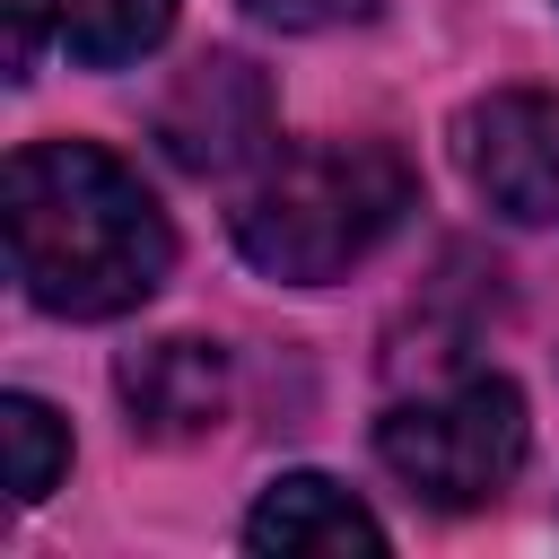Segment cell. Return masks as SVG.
I'll use <instances>...</instances> for the list:
<instances>
[{"instance_id": "obj_10", "label": "cell", "mask_w": 559, "mask_h": 559, "mask_svg": "<svg viewBox=\"0 0 559 559\" xmlns=\"http://www.w3.org/2000/svg\"><path fill=\"white\" fill-rule=\"evenodd\" d=\"M44 17H52V0H9V79H26V70H35Z\"/></svg>"}, {"instance_id": "obj_4", "label": "cell", "mask_w": 559, "mask_h": 559, "mask_svg": "<svg viewBox=\"0 0 559 559\" xmlns=\"http://www.w3.org/2000/svg\"><path fill=\"white\" fill-rule=\"evenodd\" d=\"M454 157L498 218L515 227L559 218V96L550 87H489L454 122Z\"/></svg>"}, {"instance_id": "obj_2", "label": "cell", "mask_w": 559, "mask_h": 559, "mask_svg": "<svg viewBox=\"0 0 559 559\" xmlns=\"http://www.w3.org/2000/svg\"><path fill=\"white\" fill-rule=\"evenodd\" d=\"M419 183L411 157L384 140H306L288 157H271V175L236 201V253L271 280L323 288L349 262H367L402 218H411Z\"/></svg>"}, {"instance_id": "obj_9", "label": "cell", "mask_w": 559, "mask_h": 559, "mask_svg": "<svg viewBox=\"0 0 559 559\" xmlns=\"http://www.w3.org/2000/svg\"><path fill=\"white\" fill-rule=\"evenodd\" d=\"M0 437H9V498H17V507L52 498V480L70 472V428H61L35 393H9V402H0Z\"/></svg>"}, {"instance_id": "obj_7", "label": "cell", "mask_w": 559, "mask_h": 559, "mask_svg": "<svg viewBox=\"0 0 559 559\" xmlns=\"http://www.w3.org/2000/svg\"><path fill=\"white\" fill-rule=\"evenodd\" d=\"M245 542L262 559H306V550H384V524L323 472H280L253 515H245Z\"/></svg>"}, {"instance_id": "obj_1", "label": "cell", "mask_w": 559, "mask_h": 559, "mask_svg": "<svg viewBox=\"0 0 559 559\" xmlns=\"http://www.w3.org/2000/svg\"><path fill=\"white\" fill-rule=\"evenodd\" d=\"M9 271L44 314L105 323L157 297L175 236L148 183L96 140H35L9 157Z\"/></svg>"}, {"instance_id": "obj_3", "label": "cell", "mask_w": 559, "mask_h": 559, "mask_svg": "<svg viewBox=\"0 0 559 559\" xmlns=\"http://www.w3.org/2000/svg\"><path fill=\"white\" fill-rule=\"evenodd\" d=\"M533 445V419H524V393L507 376H463L445 393H419V402H393L376 419V454L384 472L428 498V507H480L515 480Z\"/></svg>"}, {"instance_id": "obj_8", "label": "cell", "mask_w": 559, "mask_h": 559, "mask_svg": "<svg viewBox=\"0 0 559 559\" xmlns=\"http://www.w3.org/2000/svg\"><path fill=\"white\" fill-rule=\"evenodd\" d=\"M166 26H175V0H52V35H61L70 61H87V70L140 61Z\"/></svg>"}, {"instance_id": "obj_11", "label": "cell", "mask_w": 559, "mask_h": 559, "mask_svg": "<svg viewBox=\"0 0 559 559\" xmlns=\"http://www.w3.org/2000/svg\"><path fill=\"white\" fill-rule=\"evenodd\" d=\"M262 17H314V9H358V0H253Z\"/></svg>"}, {"instance_id": "obj_6", "label": "cell", "mask_w": 559, "mask_h": 559, "mask_svg": "<svg viewBox=\"0 0 559 559\" xmlns=\"http://www.w3.org/2000/svg\"><path fill=\"white\" fill-rule=\"evenodd\" d=\"M122 384V411L140 437L157 445H183V437H210L227 419V349L218 341H192V332H166L148 349H131L114 367Z\"/></svg>"}, {"instance_id": "obj_5", "label": "cell", "mask_w": 559, "mask_h": 559, "mask_svg": "<svg viewBox=\"0 0 559 559\" xmlns=\"http://www.w3.org/2000/svg\"><path fill=\"white\" fill-rule=\"evenodd\" d=\"M157 140H166V157H175L183 175H236V166L262 157V140H271V87H262V70L236 61V52H201V61L166 87Z\"/></svg>"}]
</instances>
